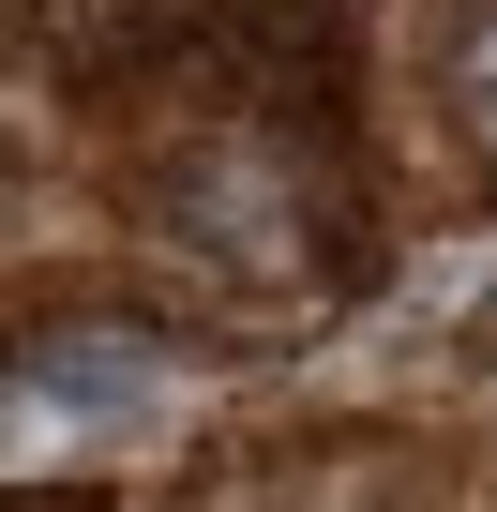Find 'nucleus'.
<instances>
[{"instance_id":"1","label":"nucleus","mask_w":497,"mask_h":512,"mask_svg":"<svg viewBox=\"0 0 497 512\" xmlns=\"http://www.w3.org/2000/svg\"><path fill=\"white\" fill-rule=\"evenodd\" d=\"M31 392H76V407H121V392H151V362H136L121 332H76V362H31Z\"/></svg>"},{"instance_id":"2","label":"nucleus","mask_w":497,"mask_h":512,"mask_svg":"<svg viewBox=\"0 0 497 512\" xmlns=\"http://www.w3.org/2000/svg\"><path fill=\"white\" fill-rule=\"evenodd\" d=\"M452 91H467V121L497 136V16H467V46H452Z\"/></svg>"}]
</instances>
